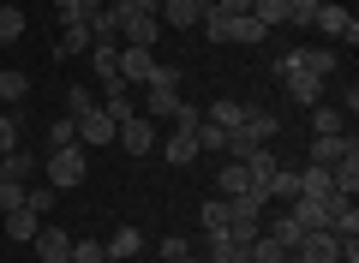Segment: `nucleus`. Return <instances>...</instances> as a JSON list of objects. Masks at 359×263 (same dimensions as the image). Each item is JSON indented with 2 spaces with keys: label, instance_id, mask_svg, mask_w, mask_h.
Masks as SVG:
<instances>
[{
  "label": "nucleus",
  "instance_id": "obj_31",
  "mask_svg": "<svg viewBox=\"0 0 359 263\" xmlns=\"http://www.w3.org/2000/svg\"><path fill=\"white\" fill-rule=\"evenodd\" d=\"M299 191H306V198H330V168H318V162H306L299 168Z\"/></svg>",
  "mask_w": 359,
  "mask_h": 263
},
{
  "label": "nucleus",
  "instance_id": "obj_3",
  "mask_svg": "<svg viewBox=\"0 0 359 263\" xmlns=\"http://www.w3.org/2000/svg\"><path fill=\"white\" fill-rule=\"evenodd\" d=\"M276 78H282V90L299 102V108H318V102H323V78L311 72V66H299V60H294V48L276 54Z\"/></svg>",
  "mask_w": 359,
  "mask_h": 263
},
{
  "label": "nucleus",
  "instance_id": "obj_13",
  "mask_svg": "<svg viewBox=\"0 0 359 263\" xmlns=\"http://www.w3.org/2000/svg\"><path fill=\"white\" fill-rule=\"evenodd\" d=\"M233 132H245V138H252V144H269V138H276V132H282V120H276V114H269V108H245V120L233 126Z\"/></svg>",
  "mask_w": 359,
  "mask_h": 263
},
{
  "label": "nucleus",
  "instance_id": "obj_36",
  "mask_svg": "<svg viewBox=\"0 0 359 263\" xmlns=\"http://www.w3.org/2000/svg\"><path fill=\"white\" fill-rule=\"evenodd\" d=\"M318 6H323V0H287V25H294V30H311Z\"/></svg>",
  "mask_w": 359,
  "mask_h": 263
},
{
  "label": "nucleus",
  "instance_id": "obj_10",
  "mask_svg": "<svg viewBox=\"0 0 359 263\" xmlns=\"http://www.w3.org/2000/svg\"><path fill=\"white\" fill-rule=\"evenodd\" d=\"M156 72V48H132V42H120V84H150Z\"/></svg>",
  "mask_w": 359,
  "mask_h": 263
},
{
  "label": "nucleus",
  "instance_id": "obj_6",
  "mask_svg": "<svg viewBox=\"0 0 359 263\" xmlns=\"http://www.w3.org/2000/svg\"><path fill=\"white\" fill-rule=\"evenodd\" d=\"M294 263H341V239H335L330 227H311V234H299Z\"/></svg>",
  "mask_w": 359,
  "mask_h": 263
},
{
  "label": "nucleus",
  "instance_id": "obj_29",
  "mask_svg": "<svg viewBox=\"0 0 359 263\" xmlns=\"http://www.w3.org/2000/svg\"><path fill=\"white\" fill-rule=\"evenodd\" d=\"M25 96H30V72H18V66L0 72V108H18Z\"/></svg>",
  "mask_w": 359,
  "mask_h": 263
},
{
  "label": "nucleus",
  "instance_id": "obj_34",
  "mask_svg": "<svg viewBox=\"0 0 359 263\" xmlns=\"http://www.w3.org/2000/svg\"><path fill=\"white\" fill-rule=\"evenodd\" d=\"M264 234H276V239H282L287 251L299 245V227H294V215H287V210H282V215H269V222H264Z\"/></svg>",
  "mask_w": 359,
  "mask_h": 263
},
{
  "label": "nucleus",
  "instance_id": "obj_5",
  "mask_svg": "<svg viewBox=\"0 0 359 263\" xmlns=\"http://www.w3.org/2000/svg\"><path fill=\"white\" fill-rule=\"evenodd\" d=\"M257 234H264V198H252V191H240V198H228V239H240V245H252Z\"/></svg>",
  "mask_w": 359,
  "mask_h": 263
},
{
  "label": "nucleus",
  "instance_id": "obj_18",
  "mask_svg": "<svg viewBox=\"0 0 359 263\" xmlns=\"http://www.w3.org/2000/svg\"><path fill=\"white\" fill-rule=\"evenodd\" d=\"M25 144V102L18 108H0V156H13Z\"/></svg>",
  "mask_w": 359,
  "mask_h": 263
},
{
  "label": "nucleus",
  "instance_id": "obj_45",
  "mask_svg": "<svg viewBox=\"0 0 359 263\" xmlns=\"http://www.w3.org/2000/svg\"><path fill=\"white\" fill-rule=\"evenodd\" d=\"M216 13H228V18H245V13H252V0H216Z\"/></svg>",
  "mask_w": 359,
  "mask_h": 263
},
{
  "label": "nucleus",
  "instance_id": "obj_43",
  "mask_svg": "<svg viewBox=\"0 0 359 263\" xmlns=\"http://www.w3.org/2000/svg\"><path fill=\"white\" fill-rule=\"evenodd\" d=\"M186 251H198V239H186V234H168V239H162V263L186 257Z\"/></svg>",
  "mask_w": 359,
  "mask_h": 263
},
{
  "label": "nucleus",
  "instance_id": "obj_25",
  "mask_svg": "<svg viewBox=\"0 0 359 263\" xmlns=\"http://www.w3.org/2000/svg\"><path fill=\"white\" fill-rule=\"evenodd\" d=\"M198 227H204V239H222V234H228V198H204Z\"/></svg>",
  "mask_w": 359,
  "mask_h": 263
},
{
  "label": "nucleus",
  "instance_id": "obj_24",
  "mask_svg": "<svg viewBox=\"0 0 359 263\" xmlns=\"http://www.w3.org/2000/svg\"><path fill=\"white\" fill-rule=\"evenodd\" d=\"M102 108H108V120H114V126H126L132 114H138V102H132V84H108Z\"/></svg>",
  "mask_w": 359,
  "mask_h": 263
},
{
  "label": "nucleus",
  "instance_id": "obj_17",
  "mask_svg": "<svg viewBox=\"0 0 359 263\" xmlns=\"http://www.w3.org/2000/svg\"><path fill=\"white\" fill-rule=\"evenodd\" d=\"M162 156H168V168H192L198 162V132H168Z\"/></svg>",
  "mask_w": 359,
  "mask_h": 263
},
{
  "label": "nucleus",
  "instance_id": "obj_11",
  "mask_svg": "<svg viewBox=\"0 0 359 263\" xmlns=\"http://www.w3.org/2000/svg\"><path fill=\"white\" fill-rule=\"evenodd\" d=\"M30 245H36L42 263H66V257H72V234H66V227H54V222H42Z\"/></svg>",
  "mask_w": 359,
  "mask_h": 263
},
{
  "label": "nucleus",
  "instance_id": "obj_12",
  "mask_svg": "<svg viewBox=\"0 0 359 263\" xmlns=\"http://www.w3.org/2000/svg\"><path fill=\"white\" fill-rule=\"evenodd\" d=\"M330 186L341 191V198H359V144H353L347 156H335V162H330Z\"/></svg>",
  "mask_w": 359,
  "mask_h": 263
},
{
  "label": "nucleus",
  "instance_id": "obj_7",
  "mask_svg": "<svg viewBox=\"0 0 359 263\" xmlns=\"http://www.w3.org/2000/svg\"><path fill=\"white\" fill-rule=\"evenodd\" d=\"M311 30H318V36H347V48L359 42V18L347 13V6H335V0H323V6H318V18H311Z\"/></svg>",
  "mask_w": 359,
  "mask_h": 263
},
{
  "label": "nucleus",
  "instance_id": "obj_8",
  "mask_svg": "<svg viewBox=\"0 0 359 263\" xmlns=\"http://www.w3.org/2000/svg\"><path fill=\"white\" fill-rule=\"evenodd\" d=\"M72 126H78V144H84V150H102V144H114V132H120V126L108 120V108H102V102H96L90 114H78Z\"/></svg>",
  "mask_w": 359,
  "mask_h": 263
},
{
  "label": "nucleus",
  "instance_id": "obj_20",
  "mask_svg": "<svg viewBox=\"0 0 359 263\" xmlns=\"http://www.w3.org/2000/svg\"><path fill=\"white\" fill-rule=\"evenodd\" d=\"M353 144H359L353 132H330V138H311V162H318V168H330L335 156H347Z\"/></svg>",
  "mask_w": 359,
  "mask_h": 263
},
{
  "label": "nucleus",
  "instance_id": "obj_51",
  "mask_svg": "<svg viewBox=\"0 0 359 263\" xmlns=\"http://www.w3.org/2000/svg\"><path fill=\"white\" fill-rule=\"evenodd\" d=\"M287 263H294V257H287Z\"/></svg>",
  "mask_w": 359,
  "mask_h": 263
},
{
  "label": "nucleus",
  "instance_id": "obj_14",
  "mask_svg": "<svg viewBox=\"0 0 359 263\" xmlns=\"http://www.w3.org/2000/svg\"><path fill=\"white\" fill-rule=\"evenodd\" d=\"M72 54H90V25L78 18V25H60V36H54V60H72Z\"/></svg>",
  "mask_w": 359,
  "mask_h": 263
},
{
  "label": "nucleus",
  "instance_id": "obj_28",
  "mask_svg": "<svg viewBox=\"0 0 359 263\" xmlns=\"http://www.w3.org/2000/svg\"><path fill=\"white\" fill-rule=\"evenodd\" d=\"M204 120H210V126H222V132H233V126L245 120V102L222 96V102H210V108H204Z\"/></svg>",
  "mask_w": 359,
  "mask_h": 263
},
{
  "label": "nucleus",
  "instance_id": "obj_4",
  "mask_svg": "<svg viewBox=\"0 0 359 263\" xmlns=\"http://www.w3.org/2000/svg\"><path fill=\"white\" fill-rule=\"evenodd\" d=\"M198 30H204V42H252V48L269 36V30L257 25L252 13H245V18H228V13H204V18H198Z\"/></svg>",
  "mask_w": 359,
  "mask_h": 263
},
{
  "label": "nucleus",
  "instance_id": "obj_15",
  "mask_svg": "<svg viewBox=\"0 0 359 263\" xmlns=\"http://www.w3.org/2000/svg\"><path fill=\"white\" fill-rule=\"evenodd\" d=\"M102 251H108L114 263H132V257L144 251V234H138V227H114V234L102 239Z\"/></svg>",
  "mask_w": 359,
  "mask_h": 263
},
{
  "label": "nucleus",
  "instance_id": "obj_16",
  "mask_svg": "<svg viewBox=\"0 0 359 263\" xmlns=\"http://www.w3.org/2000/svg\"><path fill=\"white\" fill-rule=\"evenodd\" d=\"M90 66L102 84H120V42H90Z\"/></svg>",
  "mask_w": 359,
  "mask_h": 263
},
{
  "label": "nucleus",
  "instance_id": "obj_52",
  "mask_svg": "<svg viewBox=\"0 0 359 263\" xmlns=\"http://www.w3.org/2000/svg\"><path fill=\"white\" fill-rule=\"evenodd\" d=\"M204 263H210V257H204Z\"/></svg>",
  "mask_w": 359,
  "mask_h": 263
},
{
  "label": "nucleus",
  "instance_id": "obj_23",
  "mask_svg": "<svg viewBox=\"0 0 359 263\" xmlns=\"http://www.w3.org/2000/svg\"><path fill=\"white\" fill-rule=\"evenodd\" d=\"M36 168H42V156L25 150V144H18L13 156H0V174H6V180H25V186H30V174H36Z\"/></svg>",
  "mask_w": 359,
  "mask_h": 263
},
{
  "label": "nucleus",
  "instance_id": "obj_9",
  "mask_svg": "<svg viewBox=\"0 0 359 263\" xmlns=\"http://www.w3.org/2000/svg\"><path fill=\"white\" fill-rule=\"evenodd\" d=\"M114 144H120L126 156H150V150H156V120H150V114H132V120L114 132Z\"/></svg>",
  "mask_w": 359,
  "mask_h": 263
},
{
  "label": "nucleus",
  "instance_id": "obj_38",
  "mask_svg": "<svg viewBox=\"0 0 359 263\" xmlns=\"http://www.w3.org/2000/svg\"><path fill=\"white\" fill-rule=\"evenodd\" d=\"M25 36V13L18 6H0V42H18Z\"/></svg>",
  "mask_w": 359,
  "mask_h": 263
},
{
  "label": "nucleus",
  "instance_id": "obj_26",
  "mask_svg": "<svg viewBox=\"0 0 359 263\" xmlns=\"http://www.w3.org/2000/svg\"><path fill=\"white\" fill-rule=\"evenodd\" d=\"M311 114V138H330V132H347V114L341 108H330V102H318V108H306Z\"/></svg>",
  "mask_w": 359,
  "mask_h": 263
},
{
  "label": "nucleus",
  "instance_id": "obj_1",
  "mask_svg": "<svg viewBox=\"0 0 359 263\" xmlns=\"http://www.w3.org/2000/svg\"><path fill=\"white\" fill-rule=\"evenodd\" d=\"M42 174H48V186H54V191H72V186H84V180H90V150H84V144L48 150V156H42Z\"/></svg>",
  "mask_w": 359,
  "mask_h": 263
},
{
  "label": "nucleus",
  "instance_id": "obj_27",
  "mask_svg": "<svg viewBox=\"0 0 359 263\" xmlns=\"http://www.w3.org/2000/svg\"><path fill=\"white\" fill-rule=\"evenodd\" d=\"M264 198L294 203V198H299V168H276V174H269V186H264Z\"/></svg>",
  "mask_w": 359,
  "mask_h": 263
},
{
  "label": "nucleus",
  "instance_id": "obj_30",
  "mask_svg": "<svg viewBox=\"0 0 359 263\" xmlns=\"http://www.w3.org/2000/svg\"><path fill=\"white\" fill-rule=\"evenodd\" d=\"M36 227H42V215L36 210H6V239H36Z\"/></svg>",
  "mask_w": 359,
  "mask_h": 263
},
{
  "label": "nucleus",
  "instance_id": "obj_47",
  "mask_svg": "<svg viewBox=\"0 0 359 263\" xmlns=\"http://www.w3.org/2000/svg\"><path fill=\"white\" fill-rule=\"evenodd\" d=\"M192 6H198V18H204V13H216V0H192Z\"/></svg>",
  "mask_w": 359,
  "mask_h": 263
},
{
  "label": "nucleus",
  "instance_id": "obj_37",
  "mask_svg": "<svg viewBox=\"0 0 359 263\" xmlns=\"http://www.w3.org/2000/svg\"><path fill=\"white\" fill-rule=\"evenodd\" d=\"M6 210H25V180L0 174V215H6Z\"/></svg>",
  "mask_w": 359,
  "mask_h": 263
},
{
  "label": "nucleus",
  "instance_id": "obj_22",
  "mask_svg": "<svg viewBox=\"0 0 359 263\" xmlns=\"http://www.w3.org/2000/svg\"><path fill=\"white\" fill-rule=\"evenodd\" d=\"M156 18H162L168 30H198V6H192V0H162Z\"/></svg>",
  "mask_w": 359,
  "mask_h": 263
},
{
  "label": "nucleus",
  "instance_id": "obj_33",
  "mask_svg": "<svg viewBox=\"0 0 359 263\" xmlns=\"http://www.w3.org/2000/svg\"><path fill=\"white\" fill-rule=\"evenodd\" d=\"M54 198H60V191H54L48 180H42V186H25V210H36L42 222H48V210H54Z\"/></svg>",
  "mask_w": 359,
  "mask_h": 263
},
{
  "label": "nucleus",
  "instance_id": "obj_2",
  "mask_svg": "<svg viewBox=\"0 0 359 263\" xmlns=\"http://www.w3.org/2000/svg\"><path fill=\"white\" fill-rule=\"evenodd\" d=\"M180 66H162L156 60V72H150V84H144V108L138 114H150V120H174V108H180Z\"/></svg>",
  "mask_w": 359,
  "mask_h": 263
},
{
  "label": "nucleus",
  "instance_id": "obj_49",
  "mask_svg": "<svg viewBox=\"0 0 359 263\" xmlns=\"http://www.w3.org/2000/svg\"><path fill=\"white\" fill-rule=\"evenodd\" d=\"M96 6H108V0H84V13H96Z\"/></svg>",
  "mask_w": 359,
  "mask_h": 263
},
{
  "label": "nucleus",
  "instance_id": "obj_21",
  "mask_svg": "<svg viewBox=\"0 0 359 263\" xmlns=\"http://www.w3.org/2000/svg\"><path fill=\"white\" fill-rule=\"evenodd\" d=\"M240 191H252L245 162H222V168H216V198H240Z\"/></svg>",
  "mask_w": 359,
  "mask_h": 263
},
{
  "label": "nucleus",
  "instance_id": "obj_32",
  "mask_svg": "<svg viewBox=\"0 0 359 263\" xmlns=\"http://www.w3.org/2000/svg\"><path fill=\"white\" fill-rule=\"evenodd\" d=\"M287 257H294V251H287L276 234H257L252 239V263H287Z\"/></svg>",
  "mask_w": 359,
  "mask_h": 263
},
{
  "label": "nucleus",
  "instance_id": "obj_39",
  "mask_svg": "<svg viewBox=\"0 0 359 263\" xmlns=\"http://www.w3.org/2000/svg\"><path fill=\"white\" fill-rule=\"evenodd\" d=\"M198 150H210V156H222V150H228V132H222V126H198Z\"/></svg>",
  "mask_w": 359,
  "mask_h": 263
},
{
  "label": "nucleus",
  "instance_id": "obj_48",
  "mask_svg": "<svg viewBox=\"0 0 359 263\" xmlns=\"http://www.w3.org/2000/svg\"><path fill=\"white\" fill-rule=\"evenodd\" d=\"M174 263H204V257H198V251H186V257H174Z\"/></svg>",
  "mask_w": 359,
  "mask_h": 263
},
{
  "label": "nucleus",
  "instance_id": "obj_41",
  "mask_svg": "<svg viewBox=\"0 0 359 263\" xmlns=\"http://www.w3.org/2000/svg\"><path fill=\"white\" fill-rule=\"evenodd\" d=\"M198 126H204V108L180 102V108H174V132H198Z\"/></svg>",
  "mask_w": 359,
  "mask_h": 263
},
{
  "label": "nucleus",
  "instance_id": "obj_40",
  "mask_svg": "<svg viewBox=\"0 0 359 263\" xmlns=\"http://www.w3.org/2000/svg\"><path fill=\"white\" fill-rule=\"evenodd\" d=\"M72 263H108L102 239H72Z\"/></svg>",
  "mask_w": 359,
  "mask_h": 263
},
{
  "label": "nucleus",
  "instance_id": "obj_44",
  "mask_svg": "<svg viewBox=\"0 0 359 263\" xmlns=\"http://www.w3.org/2000/svg\"><path fill=\"white\" fill-rule=\"evenodd\" d=\"M54 13H60V25H78L84 18V0H54Z\"/></svg>",
  "mask_w": 359,
  "mask_h": 263
},
{
  "label": "nucleus",
  "instance_id": "obj_35",
  "mask_svg": "<svg viewBox=\"0 0 359 263\" xmlns=\"http://www.w3.org/2000/svg\"><path fill=\"white\" fill-rule=\"evenodd\" d=\"M90 108H96V90H90V84L66 90V120H78V114H90Z\"/></svg>",
  "mask_w": 359,
  "mask_h": 263
},
{
  "label": "nucleus",
  "instance_id": "obj_50",
  "mask_svg": "<svg viewBox=\"0 0 359 263\" xmlns=\"http://www.w3.org/2000/svg\"><path fill=\"white\" fill-rule=\"evenodd\" d=\"M66 263H72V257H66Z\"/></svg>",
  "mask_w": 359,
  "mask_h": 263
},
{
  "label": "nucleus",
  "instance_id": "obj_19",
  "mask_svg": "<svg viewBox=\"0 0 359 263\" xmlns=\"http://www.w3.org/2000/svg\"><path fill=\"white\" fill-rule=\"evenodd\" d=\"M294 60H299V66H311L318 78H330V72H335V48H330V42H299Z\"/></svg>",
  "mask_w": 359,
  "mask_h": 263
},
{
  "label": "nucleus",
  "instance_id": "obj_42",
  "mask_svg": "<svg viewBox=\"0 0 359 263\" xmlns=\"http://www.w3.org/2000/svg\"><path fill=\"white\" fill-rule=\"evenodd\" d=\"M66 144H78V126L72 120H54L48 126V150H66Z\"/></svg>",
  "mask_w": 359,
  "mask_h": 263
},
{
  "label": "nucleus",
  "instance_id": "obj_46",
  "mask_svg": "<svg viewBox=\"0 0 359 263\" xmlns=\"http://www.w3.org/2000/svg\"><path fill=\"white\" fill-rule=\"evenodd\" d=\"M341 263H359V234H353V239H341Z\"/></svg>",
  "mask_w": 359,
  "mask_h": 263
}]
</instances>
